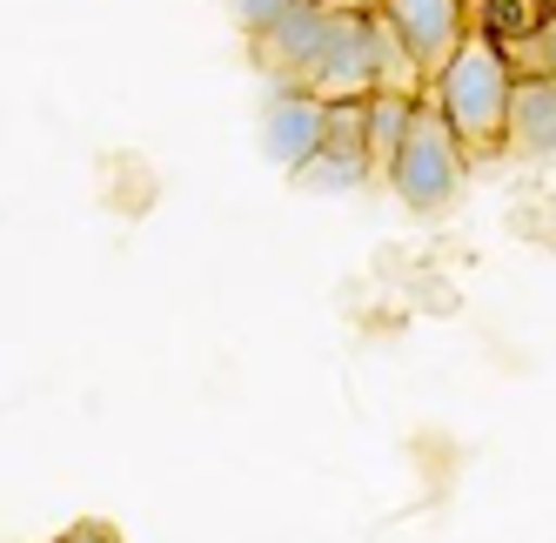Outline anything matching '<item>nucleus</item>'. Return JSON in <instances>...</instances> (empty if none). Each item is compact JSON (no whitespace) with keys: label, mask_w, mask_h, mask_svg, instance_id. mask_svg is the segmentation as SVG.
<instances>
[{"label":"nucleus","mask_w":556,"mask_h":543,"mask_svg":"<svg viewBox=\"0 0 556 543\" xmlns=\"http://www.w3.org/2000/svg\"><path fill=\"white\" fill-rule=\"evenodd\" d=\"M509 88H516V67H509V54L490 41V34H469V41L450 54V67L429 74V101L450 122V135L469 148V162L503 148Z\"/></svg>","instance_id":"nucleus-1"},{"label":"nucleus","mask_w":556,"mask_h":543,"mask_svg":"<svg viewBox=\"0 0 556 543\" xmlns=\"http://www.w3.org/2000/svg\"><path fill=\"white\" fill-rule=\"evenodd\" d=\"M382 181H389V195L403 202L409 215H443V209L463 195V181H469V148L450 135V122L435 114L429 94L416 101V122H409L403 148H395V162L382 168Z\"/></svg>","instance_id":"nucleus-2"},{"label":"nucleus","mask_w":556,"mask_h":543,"mask_svg":"<svg viewBox=\"0 0 556 543\" xmlns=\"http://www.w3.org/2000/svg\"><path fill=\"white\" fill-rule=\"evenodd\" d=\"M376 21L389 27V41L403 48V61L422 74H443L450 54L476 34V0H376Z\"/></svg>","instance_id":"nucleus-3"},{"label":"nucleus","mask_w":556,"mask_h":543,"mask_svg":"<svg viewBox=\"0 0 556 543\" xmlns=\"http://www.w3.org/2000/svg\"><path fill=\"white\" fill-rule=\"evenodd\" d=\"M323 128H329V101L323 94H308L295 81H275L268 88V108H262V148H268V162L275 168H302L323 154Z\"/></svg>","instance_id":"nucleus-4"},{"label":"nucleus","mask_w":556,"mask_h":543,"mask_svg":"<svg viewBox=\"0 0 556 543\" xmlns=\"http://www.w3.org/2000/svg\"><path fill=\"white\" fill-rule=\"evenodd\" d=\"M503 148L523 154V162H549L556 154V74H516Z\"/></svg>","instance_id":"nucleus-5"},{"label":"nucleus","mask_w":556,"mask_h":543,"mask_svg":"<svg viewBox=\"0 0 556 543\" xmlns=\"http://www.w3.org/2000/svg\"><path fill=\"white\" fill-rule=\"evenodd\" d=\"M416 101L422 94H409V88H376L369 94V168L376 175L395 162V148H403V135L416 122Z\"/></svg>","instance_id":"nucleus-6"},{"label":"nucleus","mask_w":556,"mask_h":543,"mask_svg":"<svg viewBox=\"0 0 556 543\" xmlns=\"http://www.w3.org/2000/svg\"><path fill=\"white\" fill-rule=\"evenodd\" d=\"M543 21H549L543 0H476V34H490L503 54L530 48L536 34H543Z\"/></svg>","instance_id":"nucleus-7"},{"label":"nucleus","mask_w":556,"mask_h":543,"mask_svg":"<svg viewBox=\"0 0 556 543\" xmlns=\"http://www.w3.org/2000/svg\"><path fill=\"white\" fill-rule=\"evenodd\" d=\"M295 188H308V195H355V188L369 181V162H349V154H315V162H302L295 175H289Z\"/></svg>","instance_id":"nucleus-8"},{"label":"nucleus","mask_w":556,"mask_h":543,"mask_svg":"<svg viewBox=\"0 0 556 543\" xmlns=\"http://www.w3.org/2000/svg\"><path fill=\"white\" fill-rule=\"evenodd\" d=\"M509 67H516V74H556V14L543 21V34H536L530 48L509 54Z\"/></svg>","instance_id":"nucleus-9"},{"label":"nucleus","mask_w":556,"mask_h":543,"mask_svg":"<svg viewBox=\"0 0 556 543\" xmlns=\"http://www.w3.org/2000/svg\"><path fill=\"white\" fill-rule=\"evenodd\" d=\"M289 8H295V0H235V21H242L249 41H262V34H268L275 21H282Z\"/></svg>","instance_id":"nucleus-10"},{"label":"nucleus","mask_w":556,"mask_h":543,"mask_svg":"<svg viewBox=\"0 0 556 543\" xmlns=\"http://www.w3.org/2000/svg\"><path fill=\"white\" fill-rule=\"evenodd\" d=\"M54 543H128V536L114 530L108 517H81V523H67V530H61Z\"/></svg>","instance_id":"nucleus-11"},{"label":"nucleus","mask_w":556,"mask_h":543,"mask_svg":"<svg viewBox=\"0 0 556 543\" xmlns=\"http://www.w3.org/2000/svg\"><path fill=\"white\" fill-rule=\"evenodd\" d=\"M308 8H355V0H308Z\"/></svg>","instance_id":"nucleus-12"},{"label":"nucleus","mask_w":556,"mask_h":543,"mask_svg":"<svg viewBox=\"0 0 556 543\" xmlns=\"http://www.w3.org/2000/svg\"><path fill=\"white\" fill-rule=\"evenodd\" d=\"M543 8H549V14H556V0H543Z\"/></svg>","instance_id":"nucleus-13"}]
</instances>
